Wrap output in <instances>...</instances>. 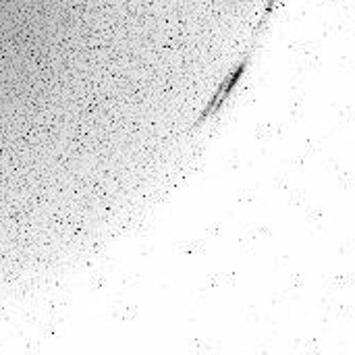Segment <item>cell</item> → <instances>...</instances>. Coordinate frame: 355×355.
<instances>
[{
  "instance_id": "6da1fadb",
  "label": "cell",
  "mask_w": 355,
  "mask_h": 355,
  "mask_svg": "<svg viewBox=\"0 0 355 355\" xmlns=\"http://www.w3.org/2000/svg\"><path fill=\"white\" fill-rule=\"evenodd\" d=\"M262 27H258V31H260ZM258 31H256V35L252 37V44L241 52V56L235 60V64L229 69V73L223 77V81L218 83V87H216V92H214V96L210 98V102L206 104V108L202 110V114H200V119L196 121V125H193V129L191 131H196V129H200L202 125H206L225 104H227V100L235 94V89H237V85H239V81H241V77L245 75V71H248V64H250V60H252V54H254V48H256V37H258Z\"/></svg>"
}]
</instances>
